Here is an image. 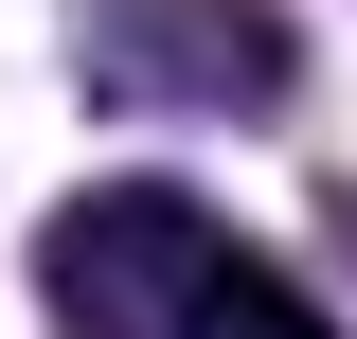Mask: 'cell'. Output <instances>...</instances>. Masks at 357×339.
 I'll use <instances>...</instances> for the list:
<instances>
[{"label": "cell", "mask_w": 357, "mask_h": 339, "mask_svg": "<svg viewBox=\"0 0 357 339\" xmlns=\"http://www.w3.org/2000/svg\"><path fill=\"white\" fill-rule=\"evenodd\" d=\"M89 72L107 89H286V18H268V0H197L178 36H143L126 0H107V18H89Z\"/></svg>", "instance_id": "7a4b0ae2"}, {"label": "cell", "mask_w": 357, "mask_h": 339, "mask_svg": "<svg viewBox=\"0 0 357 339\" xmlns=\"http://www.w3.org/2000/svg\"><path fill=\"white\" fill-rule=\"evenodd\" d=\"M36 286H54L72 339H340L215 197H178V179H89L36 232Z\"/></svg>", "instance_id": "6da1fadb"}]
</instances>
